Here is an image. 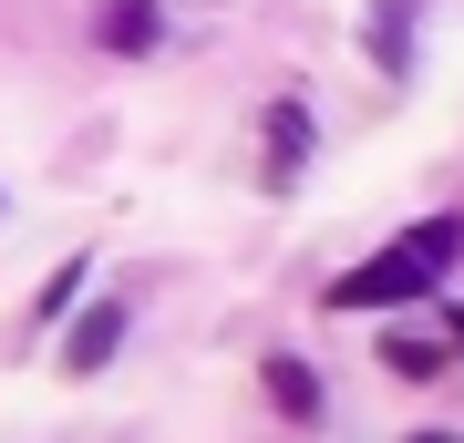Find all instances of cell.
<instances>
[{"label": "cell", "mask_w": 464, "mask_h": 443, "mask_svg": "<svg viewBox=\"0 0 464 443\" xmlns=\"http://www.w3.org/2000/svg\"><path fill=\"white\" fill-rule=\"evenodd\" d=\"M444 258H454V227L433 217V227H413L392 258H362V268L331 289V310H392V299H423L433 279H444Z\"/></svg>", "instance_id": "6da1fadb"}, {"label": "cell", "mask_w": 464, "mask_h": 443, "mask_svg": "<svg viewBox=\"0 0 464 443\" xmlns=\"http://www.w3.org/2000/svg\"><path fill=\"white\" fill-rule=\"evenodd\" d=\"M114 341H124V310L103 299V310L72 320V351H63V361H72V371H103V361H114Z\"/></svg>", "instance_id": "7a4b0ae2"}, {"label": "cell", "mask_w": 464, "mask_h": 443, "mask_svg": "<svg viewBox=\"0 0 464 443\" xmlns=\"http://www.w3.org/2000/svg\"><path fill=\"white\" fill-rule=\"evenodd\" d=\"M93 42L103 52H145L155 42V0H103V11H93Z\"/></svg>", "instance_id": "3957f363"}, {"label": "cell", "mask_w": 464, "mask_h": 443, "mask_svg": "<svg viewBox=\"0 0 464 443\" xmlns=\"http://www.w3.org/2000/svg\"><path fill=\"white\" fill-rule=\"evenodd\" d=\"M268 155H279V165H268V176H299V155H310V124H299V114H268Z\"/></svg>", "instance_id": "277c9868"}, {"label": "cell", "mask_w": 464, "mask_h": 443, "mask_svg": "<svg viewBox=\"0 0 464 443\" xmlns=\"http://www.w3.org/2000/svg\"><path fill=\"white\" fill-rule=\"evenodd\" d=\"M268 392H279V412H320V381L299 361H268Z\"/></svg>", "instance_id": "5b68a950"}, {"label": "cell", "mask_w": 464, "mask_h": 443, "mask_svg": "<svg viewBox=\"0 0 464 443\" xmlns=\"http://www.w3.org/2000/svg\"><path fill=\"white\" fill-rule=\"evenodd\" d=\"M413 443H454V433H413Z\"/></svg>", "instance_id": "8992f818"}]
</instances>
